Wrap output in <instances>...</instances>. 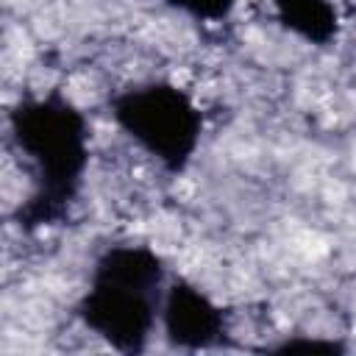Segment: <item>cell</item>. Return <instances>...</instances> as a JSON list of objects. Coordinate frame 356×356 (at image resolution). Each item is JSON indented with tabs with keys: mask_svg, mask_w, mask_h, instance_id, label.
Masks as SVG:
<instances>
[{
	"mask_svg": "<svg viewBox=\"0 0 356 356\" xmlns=\"http://www.w3.org/2000/svg\"><path fill=\"white\" fill-rule=\"evenodd\" d=\"M8 134L31 167L33 189L11 220L22 234H36L70 220L89 167V120L58 89L25 95L8 111Z\"/></svg>",
	"mask_w": 356,
	"mask_h": 356,
	"instance_id": "cell-1",
	"label": "cell"
},
{
	"mask_svg": "<svg viewBox=\"0 0 356 356\" xmlns=\"http://www.w3.org/2000/svg\"><path fill=\"white\" fill-rule=\"evenodd\" d=\"M167 281V264L150 245H108L92 264L75 317L117 353L139 356L161 317Z\"/></svg>",
	"mask_w": 356,
	"mask_h": 356,
	"instance_id": "cell-2",
	"label": "cell"
},
{
	"mask_svg": "<svg viewBox=\"0 0 356 356\" xmlns=\"http://www.w3.org/2000/svg\"><path fill=\"white\" fill-rule=\"evenodd\" d=\"M108 114L167 175L186 172L203 136V111L189 92L170 81L134 83L108 97Z\"/></svg>",
	"mask_w": 356,
	"mask_h": 356,
	"instance_id": "cell-3",
	"label": "cell"
},
{
	"mask_svg": "<svg viewBox=\"0 0 356 356\" xmlns=\"http://www.w3.org/2000/svg\"><path fill=\"white\" fill-rule=\"evenodd\" d=\"M159 320L167 345L175 350H211L228 339V312L181 275L167 281Z\"/></svg>",
	"mask_w": 356,
	"mask_h": 356,
	"instance_id": "cell-4",
	"label": "cell"
},
{
	"mask_svg": "<svg viewBox=\"0 0 356 356\" xmlns=\"http://www.w3.org/2000/svg\"><path fill=\"white\" fill-rule=\"evenodd\" d=\"M273 11L278 25L306 44L328 47L339 33V17L331 0H273Z\"/></svg>",
	"mask_w": 356,
	"mask_h": 356,
	"instance_id": "cell-5",
	"label": "cell"
},
{
	"mask_svg": "<svg viewBox=\"0 0 356 356\" xmlns=\"http://www.w3.org/2000/svg\"><path fill=\"white\" fill-rule=\"evenodd\" d=\"M164 3L195 22H225L236 8V0H164Z\"/></svg>",
	"mask_w": 356,
	"mask_h": 356,
	"instance_id": "cell-6",
	"label": "cell"
},
{
	"mask_svg": "<svg viewBox=\"0 0 356 356\" xmlns=\"http://www.w3.org/2000/svg\"><path fill=\"white\" fill-rule=\"evenodd\" d=\"M267 353H345L348 348L339 339H323V337H286L270 348Z\"/></svg>",
	"mask_w": 356,
	"mask_h": 356,
	"instance_id": "cell-7",
	"label": "cell"
}]
</instances>
